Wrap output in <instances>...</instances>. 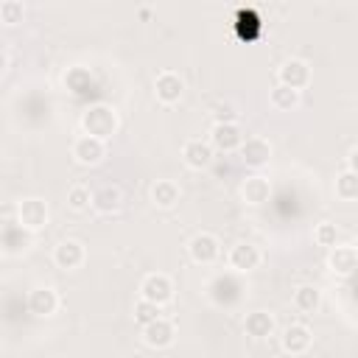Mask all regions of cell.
<instances>
[{"label": "cell", "mask_w": 358, "mask_h": 358, "mask_svg": "<svg viewBox=\"0 0 358 358\" xmlns=\"http://www.w3.org/2000/svg\"><path fill=\"white\" fill-rule=\"evenodd\" d=\"M81 134H90V137H98V140H109L112 134H117L120 129V115L115 106L109 103H92L81 112Z\"/></svg>", "instance_id": "1"}, {"label": "cell", "mask_w": 358, "mask_h": 358, "mask_svg": "<svg viewBox=\"0 0 358 358\" xmlns=\"http://www.w3.org/2000/svg\"><path fill=\"white\" fill-rule=\"evenodd\" d=\"M187 255L193 263L199 266H213L218 257H221V241L213 235V232H196L190 241H187Z\"/></svg>", "instance_id": "8"}, {"label": "cell", "mask_w": 358, "mask_h": 358, "mask_svg": "<svg viewBox=\"0 0 358 358\" xmlns=\"http://www.w3.org/2000/svg\"><path fill=\"white\" fill-rule=\"evenodd\" d=\"M274 330H277V322H274V316H271L268 310H252V313H246V319H243V333H246L249 338L263 341V338L274 336Z\"/></svg>", "instance_id": "23"}, {"label": "cell", "mask_w": 358, "mask_h": 358, "mask_svg": "<svg viewBox=\"0 0 358 358\" xmlns=\"http://www.w3.org/2000/svg\"><path fill=\"white\" fill-rule=\"evenodd\" d=\"M327 268L338 277H350L355 268H358V249L350 246V243H338L330 249L327 255Z\"/></svg>", "instance_id": "19"}, {"label": "cell", "mask_w": 358, "mask_h": 358, "mask_svg": "<svg viewBox=\"0 0 358 358\" xmlns=\"http://www.w3.org/2000/svg\"><path fill=\"white\" fill-rule=\"evenodd\" d=\"M347 171H352V173H358V145L347 154Z\"/></svg>", "instance_id": "32"}, {"label": "cell", "mask_w": 358, "mask_h": 358, "mask_svg": "<svg viewBox=\"0 0 358 358\" xmlns=\"http://www.w3.org/2000/svg\"><path fill=\"white\" fill-rule=\"evenodd\" d=\"M207 296H210V302L218 305V308H232V305H238L241 296H243V282L235 277V271H229V274H215V277L207 282Z\"/></svg>", "instance_id": "2"}, {"label": "cell", "mask_w": 358, "mask_h": 358, "mask_svg": "<svg viewBox=\"0 0 358 358\" xmlns=\"http://www.w3.org/2000/svg\"><path fill=\"white\" fill-rule=\"evenodd\" d=\"M17 221L28 229V232H39L48 227L50 221V210H48V201L39 199V196H28V199H20L17 204Z\"/></svg>", "instance_id": "3"}, {"label": "cell", "mask_w": 358, "mask_h": 358, "mask_svg": "<svg viewBox=\"0 0 358 358\" xmlns=\"http://www.w3.org/2000/svg\"><path fill=\"white\" fill-rule=\"evenodd\" d=\"M213 145L207 143V140H201V137H190V140H185V145H182V162L190 168V171H204V168H210L213 165Z\"/></svg>", "instance_id": "17"}, {"label": "cell", "mask_w": 358, "mask_h": 358, "mask_svg": "<svg viewBox=\"0 0 358 358\" xmlns=\"http://www.w3.org/2000/svg\"><path fill=\"white\" fill-rule=\"evenodd\" d=\"M260 263H263V252H260V246H255L252 241H238V243L229 246V252H227V266H229V271H235V274H249V271H255Z\"/></svg>", "instance_id": "4"}, {"label": "cell", "mask_w": 358, "mask_h": 358, "mask_svg": "<svg viewBox=\"0 0 358 358\" xmlns=\"http://www.w3.org/2000/svg\"><path fill=\"white\" fill-rule=\"evenodd\" d=\"M84 260H87V246L78 238H62L53 246V263L62 271H76L84 266Z\"/></svg>", "instance_id": "11"}, {"label": "cell", "mask_w": 358, "mask_h": 358, "mask_svg": "<svg viewBox=\"0 0 358 358\" xmlns=\"http://www.w3.org/2000/svg\"><path fill=\"white\" fill-rule=\"evenodd\" d=\"M313 241L319 246H327V249L338 246V227L333 221H319L316 229H313Z\"/></svg>", "instance_id": "29"}, {"label": "cell", "mask_w": 358, "mask_h": 358, "mask_svg": "<svg viewBox=\"0 0 358 358\" xmlns=\"http://www.w3.org/2000/svg\"><path fill=\"white\" fill-rule=\"evenodd\" d=\"M70 157H73L78 165H87V168L101 165L103 157H106V143L98 140V137H90V134H78V137L73 140V145H70Z\"/></svg>", "instance_id": "10"}, {"label": "cell", "mask_w": 358, "mask_h": 358, "mask_svg": "<svg viewBox=\"0 0 358 358\" xmlns=\"http://www.w3.org/2000/svg\"><path fill=\"white\" fill-rule=\"evenodd\" d=\"M0 243H3V255H22L34 246V232H28L20 221H8L3 227V235H0Z\"/></svg>", "instance_id": "16"}, {"label": "cell", "mask_w": 358, "mask_h": 358, "mask_svg": "<svg viewBox=\"0 0 358 358\" xmlns=\"http://www.w3.org/2000/svg\"><path fill=\"white\" fill-rule=\"evenodd\" d=\"M59 305H62V296H59V291L50 288V285H34V288L28 291V296H25V308H28V313H34L36 319H50V316L59 310Z\"/></svg>", "instance_id": "6"}, {"label": "cell", "mask_w": 358, "mask_h": 358, "mask_svg": "<svg viewBox=\"0 0 358 358\" xmlns=\"http://www.w3.org/2000/svg\"><path fill=\"white\" fill-rule=\"evenodd\" d=\"M123 207V193L117 185H101L92 190V210L101 215H115Z\"/></svg>", "instance_id": "21"}, {"label": "cell", "mask_w": 358, "mask_h": 358, "mask_svg": "<svg viewBox=\"0 0 358 358\" xmlns=\"http://www.w3.org/2000/svg\"><path fill=\"white\" fill-rule=\"evenodd\" d=\"M140 336H143V344L151 347V350H165L176 341V324L165 316H159L157 322L140 327Z\"/></svg>", "instance_id": "15"}, {"label": "cell", "mask_w": 358, "mask_h": 358, "mask_svg": "<svg viewBox=\"0 0 358 358\" xmlns=\"http://www.w3.org/2000/svg\"><path fill=\"white\" fill-rule=\"evenodd\" d=\"M131 313H134V322H137L140 327H145V324H151V322H157V319L162 316V308L154 305V302H148V299H137Z\"/></svg>", "instance_id": "28"}, {"label": "cell", "mask_w": 358, "mask_h": 358, "mask_svg": "<svg viewBox=\"0 0 358 358\" xmlns=\"http://www.w3.org/2000/svg\"><path fill=\"white\" fill-rule=\"evenodd\" d=\"M294 308L302 310V313H316L322 308V291L316 285H310V282L296 285V291H294Z\"/></svg>", "instance_id": "25"}, {"label": "cell", "mask_w": 358, "mask_h": 358, "mask_svg": "<svg viewBox=\"0 0 358 358\" xmlns=\"http://www.w3.org/2000/svg\"><path fill=\"white\" fill-rule=\"evenodd\" d=\"M333 190H336V199H341V201H358V173H352V171L344 168L336 176Z\"/></svg>", "instance_id": "26"}, {"label": "cell", "mask_w": 358, "mask_h": 358, "mask_svg": "<svg viewBox=\"0 0 358 358\" xmlns=\"http://www.w3.org/2000/svg\"><path fill=\"white\" fill-rule=\"evenodd\" d=\"M310 344H313V330L308 324H302V322H291L280 333V347L288 355H305L310 350Z\"/></svg>", "instance_id": "12"}, {"label": "cell", "mask_w": 358, "mask_h": 358, "mask_svg": "<svg viewBox=\"0 0 358 358\" xmlns=\"http://www.w3.org/2000/svg\"><path fill=\"white\" fill-rule=\"evenodd\" d=\"M235 120H238V112L229 101L213 106V123H235Z\"/></svg>", "instance_id": "31"}, {"label": "cell", "mask_w": 358, "mask_h": 358, "mask_svg": "<svg viewBox=\"0 0 358 358\" xmlns=\"http://www.w3.org/2000/svg\"><path fill=\"white\" fill-rule=\"evenodd\" d=\"M238 154H241V162L246 168L260 171V168H266L271 162V143L266 137H260V134H252V137L243 140V145H241Z\"/></svg>", "instance_id": "14"}, {"label": "cell", "mask_w": 358, "mask_h": 358, "mask_svg": "<svg viewBox=\"0 0 358 358\" xmlns=\"http://www.w3.org/2000/svg\"><path fill=\"white\" fill-rule=\"evenodd\" d=\"M22 17H25V6L20 0H3L0 3V22L3 25H17V22H22Z\"/></svg>", "instance_id": "30"}, {"label": "cell", "mask_w": 358, "mask_h": 358, "mask_svg": "<svg viewBox=\"0 0 358 358\" xmlns=\"http://www.w3.org/2000/svg\"><path fill=\"white\" fill-rule=\"evenodd\" d=\"M148 196H151V204H154V207H159V210H173V207L179 204V199H182V190H179V185H176L173 179H157V182L151 185Z\"/></svg>", "instance_id": "22"}, {"label": "cell", "mask_w": 358, "mask_h": 358, "mask_svg": "<svg viewBox=\"0 0 358 358\" xmlns=\"http://www.w3.org/2000/svg\"><path fill=\"white\" fill-rule=\"evenodd\" d=\"M62 84H64V90H67L70 95L84 98V95H90V92L95 90V76H92V70L84 67V64H70V67L64 70V76H62Z\"/></svg>", "instance_id": "18"}, {"label": "cell", "mask_w": 358, "mask_h": 358, "mask_svg": "<svg viewBox=\"0 0 358 358\" xmlns=\"http://www.w3.org/2000/svg\"><path fill=\"white\" fill-rule=\"evenodd\" d=\"M299 101H302V92L291 90V87H282V84L271 87V92H268V103H271L274 112H294L299 106Z\"/></svg>", "instance_id": "24"}, {"label": "cell", "mask_w": 358, "mask_h": 358, "mask_svg": "<svg viewBox=\"0 0 358 358\" xmlns=\"http://www.w3.org/2000/svg\"><path fill=\"white\" fill-rule=\"evenodd\" d=\"M243 140H246V134L241 131L238 123H213L207 131V143L213 145V151H224V154L241 151Z\"/></svg>", "instance_id": "7"}, {"label": "cell", "mask_w": 358, "mask_h": 358, "mask_svg": "<svg viewBox=\"0 0 358 358\" xmlns=\"http://www.w3.org/2000/svg\"><path fill=\"white\" fill-rule=\"evenodd\" d=\"M241 199H243L249 207L266 204V201L271 199V182H268V176H263V173L246 176L243 185H241Z\"/></svg>", "instance_id": "20"}, {"label": "cell", "mask_w": 358, "mask_h": 358, "mask_svg": "<svg viewBox=\"0 0 358 358\" xmlns=\"http://www.w3.org/2000/svg\"><path fill=\"white\" fill-rule=\"evenodd\" d=\"M140 299H148L159 308H165L168 302H173V280L162 271H151L140 280Z\"/></svg>", "instance_id": "5"}, {"label": "cell", "mask_w": 358, "mask_h": 358, "mask_svg": "<svg viewBox=\"0 0 358 358\" xmlns=\"http://www.w3.org/2000/svg\"><path fill=\"white\" fill-rule=\"evenodd\" d=\"M185 95V78L173 70H162L157 78H154V98L165 106H173L179 103Z\"/></svg>", "instance_id": "13"}, {"label": "cell", "mask_w": 358, "mask_h": 358, "mask_svg": "<svg viewBox=\"0 0 358 358\" xmlns=\"http://www.w3.org/2000/svg\"><path fill=\"white\" fill-rule=\"evenodd\" d=\"M310 64L305 62V59H296V56H291V59H285L280 67H277V84H282V87H291V90H296V92H302L308 84H310Z\"/></svg>", "instance_id": "9"}, {"label": "cell", "mask_w": 358, "mask_h": 358, "mask_svg": "<svg viewBox=\"0 0 358 358\" xmlns=\"http://www.w3.org/2000/svg\"><path fill=\"white\" fill-rule=\"evenodd\" d=\"M67 207H70L73 213L90 210V207H92V190H90L87 185H73V187L67 190Z\"/></svg>", "instance_id": "27"}]
</instances>
